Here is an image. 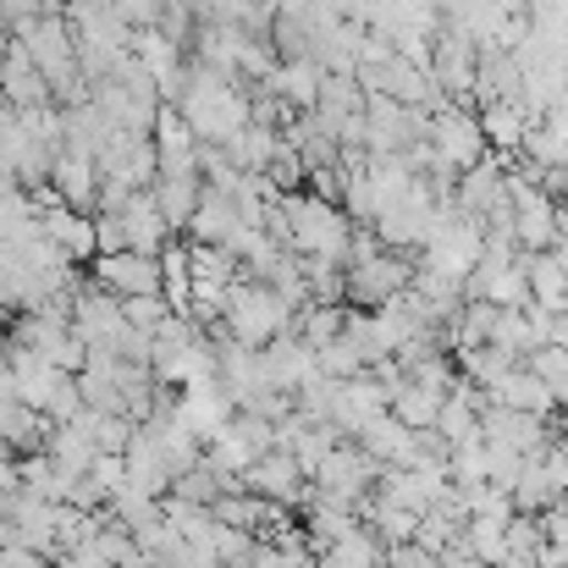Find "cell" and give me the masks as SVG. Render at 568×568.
I'll return each instance as SVG.
<instances>
[{
	"mask_svg": "<svg viewBox=\"0 0 568 568\" xmlns=\"http://www.w3.org/2000/svg\"><path fill=\"white\" fill-rule=\"evenodd\" d=\"M221 321H226V337L243 343V348H265V343H276V337L293 332V310H287L265 282H248V276H237V282L226 287Z\"/></svg>",
	"mask_w": 568,
	"mask_h": 568,
	"instance_id": "cell-1",
	"label": "cell"
},
{
	"mask_svg": "<svg viewBox=\"0 0 568 568\" xmlns=\"http://www.w3.org/2000/svg\"><path fill=\"white\" fill-rule=\"evenodd\" d=\"M408 282H414V260L381 248V254L354 260V265L343 271V304H348V310H381V304H392Z\"/></svg>",
	"mask_w": 568,
	"mask_h": 568,
	"instance_id": "cell-2",
	"label": "cell"
},
{
	"mask_svg": "<svg viewBox=\"0 0 568 568\" xmlns=\"http://www.w3.org/2000/svg\"><path fill=\"white\" fill-rule=\"evenodd\" d=\"M425 144L436 150V161H442L447 172H469V166H480V161L491 155L486 139H480L475 105H442V111H430V133H425Z\"/></svg>",
	"mask_w": 568,
	"mask_h": 568,
	"instance_id": "cell-3",
	"label": "cell"
},
{
	"mask_svg": "<svg viewBox=\"0 0 568 568\" xmlns=\"http://www.w3.org/2000/svg\"><path fill=\"white\" fill-rule=\"evenodd\" d=\"M430 78L453 105H475V44L458 28L430 33Z\"/></svg>",
	"mask_w": 568,
	"mask_h": 568,
	"instance_id": "cell-4",
	"label": "cell"
},
{
	"mask_svg": "<svg viewBox=\"0 0 568 568\" xmlns=\"http://www.w3.org/2000/svg\"><path fill=\"white\" fill-rule=\"evenodd\" d=\"M497 204H508V155H486L480 166L458 172L453 183V210L469 221H486Z\"/></svg>",
	"mask_w": 568,
	"mask_h": 568,
	"instance_id": "cell-5",
	"label": "cell"
},
{
	"mask_svg": "<svg viewBox=\"0 0 568 568\" xmlns=\"http://www.w3.org/2000/svg\"><path fill=\"white\" fill-rule=\"evenodd\" d=\"M94 276H100V293H111L116 304L161 293V260H150V254H100Z\"/></svg>",
	"mask_w": 568,
	"mask_h": 568,
	"instance_id": "cell-6",
	"label": "cell"
},
{
	"mask_svg": "<svg viewBox=\"0 0 568 568\" xmlns=\"http://www.w3.org/2000/svg\"><path fill=\"white\" fill-rule=\"evenodd\" d=\"M254 497H265V503H276V508H287V503H298L304 491H310V480H304V469L293 464V453H282V447H271V453H260L243 475H237Z\"/></svg>",
	"mask_w": 568,
	"mask_h": 568,
	"instance_id": "cell-7",
	"label": "cell"
},
{
	"mask_svg": "<svg viewBox=\"0 0 568 568\" xmlns=\"http://www.w3.org/2000/svg\"><path fill=\"white\" fill-rule=\"evenodd\" d=\"M0 100H6L17 116H28V111H44V105H50V83H44V72L28 61V50H22L17 39L0 50Z\"/></svg>",
	"mask_w": 568,
	"mask_h": 568,
	"instance_id": "cell-8",
	"label": "cell"
},
{
	"mask_svg": "<svg viewBox=\"0 0 568 568\" xmlns=\"http://www.w3.org/2000/svg\"><path fill=\"white\" fill-rule=\"evenodd\" d=\"M491 408V397L480 392V386H469V381H453V392L442 397V408H436V436L447 442V447H458V442H480V414Z\"/></svg>",
	"mask_w": 568,
	"mask_h": 568,
	"instance_id": "cell-9",
	"label": "cell"
},
{
	"mask_svg": "<svg viewBox=\"0 0 568 568\" xmlns=\"http://www.w3.org/2000/svg\"><path fill=\"white\" fill-rule=\"evenodd\" d=\"M39 232L67 254V265H72V260H94V215L55 204V210H44V215H39Z\"/></svg>",
	"mask_w": 568,
	"mask_h": 568,
	"instance_id": "cell-10",
	"label": "cell"
},
{
	"mask_svg": "<svg viewBox=\"0 0 568 568\" xmlns=\"http://www.w3.org/2000/svg\"><path fill=\"white\" fill-rule=\"evenodd\" d=\"M491 403H497V408H514V414H530V419H558V397H552V386H547L541 376H530L525 365L491 392Z\"/></svg>",
	"mask_w": 568,
	"mask_h": 568,
	"instance_id": "cell-11",
	"label": "cell"
},
{
	"mask_svg": "<svg viewBox=\"0 0 568 568\" xmlns=\"http://www.w3.org/2000/svg\"><path fill=\"white\" fill-rule=\"evenodd\" d=\"M475 122H480V139H486V150L491 155H519V144H525V128H530V116H525V105L514 100V105H475Z\"/></svg>",
	"mask_w": 568,
	"mask_h": 568,
	"instance_id": "cell-12",
	"label": "cell"
},
{
	"mask_svg": "<svg viewBox=\"0 0 568 568\" xmlns=\"http://www.w3.org/2000/svg\"><path fill=\"white\" fill-rule=\"evenodd\" d=\"M525 282H530V310H541V315L568 310V271L552 254H525Z\"/></svg>",
	"mask_w": 568,
	"mask_h": 568,
	"instance_id": "cell-13",
	"label": "cell"
},
{
	"mask_svg": "<svg viewBox=\"0 0 568 568\" xmlns=\"http://www.w3.org/2000/svg\"><path fill=\"white\" fill-rule=\"evenodd\" d=\"M458 365V381H469V386H480L486 397L503 386V381L514 376L519 371V359L508 354V348H491V343H480V348H469V354H458L453 359Z\"/></svg>",
	"mask_w": 568,
	"mask_h": 568,
	"instance_id": "cell-14",
	"label": "cell"
},
{
	"mask_svg": "<svg viewBox=\"0 0 568 568\" xmlns=\"http://www.w3.org/2000/svg\"><path fill=\"white\" fill-rule=\"evenodd\" d=\"M514 514H547V508H558V480H552V469L541 464V458H525V469H519V480H514Z\"/></svg>",
	"mask_w": 568,
	"mask_h": 568,
	"instance_id": "cell-15",
	"label": "cell"
},
{
	"mask_svg": "<svg viewBox=\"0 0 568 568\" xmlns=\"http://www.w3.org/2000/svg\"><path fill=\"white\" fill-rule=\"evenodd\" d=\"M436 408H442V392H425L414 381H403L392 397H386V414L403 425V430H436Z\"/></svg>",
	"mask_w": 568,
	"mask_h": 568,
	"instance_id": "cell-16",
	"label": "cell"
},
{
	"mask_svg": "<svg viewBox=\"0 0 568 568\" xmlns=\"http://www.w3.org/2000/svg\"><path fill=\"white\" fill-rule=\"evenodd\" d=\"M442 469H447L453 486H486V442H458V447H447Z\"/></svg>",
	"mask_w": 568,
	"mask_h": 568,
	"instance_id": "cell-17",
	"label": "cell"
},
{
	"mask_svg": "<svg viewBox=\"0 0 568 568\" xmlns=\"http://www.w3.org/2000/svg\"><path fill=\"white\" fill-rule=\"evenodd\" d=\"M525 371L547 381V386H552V397H558V408H568V348H558V343L536 348V354L525 359Z\"/></svg>",
	"mask_w": 568,
	"mask_h": 568,
	"instance_id": "cell-18",
	"label": "cell"
},
{
	"mask_svg": "<svg viewBox=\"0 0 568 568\" xmlns=\"http://www.w3.org/2000/svg\"><path fill=\"white\" fill-rule=\"evenodd\" d=\"M503 541H508V558H536V552L547 547V536H541V519H536V514H514Z\"/></svg>",
	"mask_w": 568,
	"mask_h": 568,
	"instance_id": "cell-19",
	"label": "cell"
},
{
	"mask_svg": "<svg viewBox=\"0 0 568 568\" xmlns=\"http://www.w3.org/2000/svg\"><path fill=\"white\" fill-rule=\"evenodd\" d=\"M381 568H442L430 552H419V547H386V558Z\"/></svg>",
	"mask_w": 568,
	"mask_h": 568,
	"instance_id": "cell-20",
	"label": "cell"
},
{
	"mask_svg": "<svg viewBox=\"0 0 568 568\" xmlns=\"http://www.w3.org/2000/svg\"><path fill=\"white\" fill-rule=\"evenodd\" d=\"M558 447H564V453H568V425H564V430H558Z\"/></svg>",
	"mask_w": 568,
	"mask_h": 568,
	"instance_id": "cell-21",
	"label": "cell"
}]
</instances>
